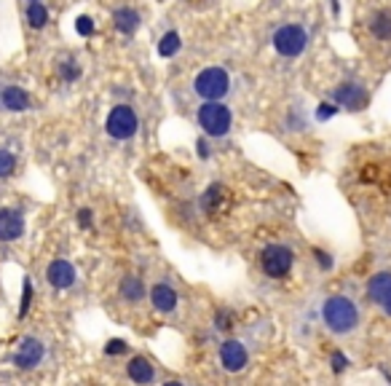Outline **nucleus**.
<instances>
[{
    "label": "nucleus",
    "instance_id": "nucleus-1",
    "mask_svg": "<svg viewBox=\"0 0 391 386\" xmlns=\"http://www.w3.org/2000/svg\"><path fill=\"white\" fill-rule=\"evenodd\" d=\"M322 316H324V325L338 335L351 333V330H357L359 325L357 303L351 298H346V295H332V298L324 300Z\"/></svg>",
    "mask_w": 391,
    "mask_h": 386
},
{
    "label": "nucleus",
    "instance_id": "nucleus-2",
    "mask_svg": "<svg viewBox=\"0 0 391 386\" xmlns=\"http://www.w3.org/2000/svg\"><path fill=\"white\" fill-rule=\"evenodd\" d=\"M231 110L222 105L220 100H206L199 107V126L204 129V134L209 137H225L231 132Z\"/></svg>",
    "mask_w": 391,
    "mask_h": 386
},
{
    "label": "nucleus",
    "instance_id": "nucleus-3",
    "mask_svg": "<svg viewBox=\"0 0 391 386\" xmlns=\"http://www.w3.org/2000/svg\"><path fill=\"white\" fill-rule=\"evenodd\" d=\"M137 129H139V118H137L135 107L132 105H116L107 113V121H105V132L113 137V140H129L135 137Z\"/></svg>",
    "mask_w": 391,
    "mask_h": 386
},
{
    "label": "nucleus",
    "instance_id": "nucleus-4",
    "mask_svg": "<svg viewBox=\"0 0 391 386\" xmlns=\"http://www.w3.org/2000/svg\"><path fill=\"white\" fill-rule=\"evenodd\" d=\"M228 88H231V78L222 68H206L193 81V91L201 100H222L228 94Z\"/></svg>",
    "mask_w": 391,
    "mask_h": 386
},
{
    "label": "nucleus",
    "instance_id": "nucleus-5",
    "mask_svg": "<svg viewBox=\"0 0 391 386\" xmlns=\"http://www.w3.org/2000/svg\"><path fill=\"white\" fill-rule=\"evenodd\" d=\"M308 46V33L300 27V24H284L273 33V49L287 56V59H295L306 52Z\"/></svg>",
    "mask_w": 391,
    "mask_h": 386
},
{
    "label": "nucleus",
    "instance_id": "nucleus-6",
    "mask_svg": "<svg viewBox=\"0 0 391 386\" xmlns=\"http://www.w3.org/2000/svg\"><path fill=\"white\" fill-rule=\"evenodd\" d=\"M292 263H295V255L284 245H268L260 252V265L271 279H284L292 271Z\"/></svg>",
    "mask_w": 391,
    "mask_h": 386
},
{
    "label": "nucleus",
    "instance_id": "nucleus-7",
    "mask_svg": "<svg viewBox=\"0 0 391 386\" xmlns=\"http://www.w3.org/2000/svg\"><path fill=\"white\" fill-rule=\"evenodd\" d=\"M332 97H335V102H338L340 107H346V110H351V113L365 110L367 102H370V94L365 91V86H359V84H354V81L340 84Z\"/></svg>",
    "mask_w": 391,
    "mask_h": 386
},
{
    "label": "nucleus",
    "instance_id": "nucleus-8",
    "mask_svg": "<svg viewBox=\"0 0 391 386\" xmlns=\"http://www.w3.org/2000/svg\"><path fill=\"white\" fill-rule=\"evenodd\" d=\"M220 362L228 373H238V370H244L247 368V362H250L247 346H244L241 341H236V338L222 341L220 343Z\"/></svg>",
    "mask_w": 391,
    "mask_h": 386
},
{
    "label": "nucleus",
    "instance_id": "nucleus-9",
    "mask_svg": "<svg viewBox=\"0 0 391 386\" xmlns=\"http://www.w3.org/2000/svg\"><path fill=\"white\" fill-rule=\"evenodd\" d=\"M24 233V215L14 207L0 210V242H17Z\"/></svg>",
    "mask_w": 391,
    "mask_h": 386
},
{
    "label": "nucleus",
    "instance_id": "nucleus-10",
    "mask_svg": "<svg viewBox=\"0 0 391 386\" xmlns=\"http://www.w3.org/2000/svg\"><path fill=\"white\" fill-rule=\"evenodd\" d=\"M367 298L378 303L386 314L391 316V274H375L373 279L367 281Z\"/></svg>",
    "mask_w": 391,
    "mask_h": 386
},
{
    "label": "nucleus",
    "instance_id": "nucleus-11",
    "mask_svg": "<svg viewBox=\"0 0 391 386\" xmlns=\"http://www.w3.org/2000/svg\"><path fill=\"white\" fill-rule=\"evenodd\" d=\"M43 360V343L38 338H24L14 354V365L22 370H33Z\"/></svg>",
    "mask_w": 391,
    "mask_h": 386
},
{
    "label": "nucleus",
    "instance_id": "nucleus-12",
    "mask_svg": "<svg viewBox=\"0 0 391 386\" xmlns=\"http://www.w3.org/2000/svg\"><path fill=\"white\" fill-rule=\"evenodd\" d=\"M46 279H49V284L56 287V290H68V287L75 284V268H72V263L62 261V258H59V261H52L49 271H46Z\"/></svg>",
    "mask_w": 391,
    "mask_h": 386
},
{
    "label": "nucleus",
    "instance_id": "nucleus-13",
    "mask_svg": "<svg viewBox=\"0 0 391 386\" xmlns=\"http://www.w3.org/2000/svg\"><path fill=\"white\" fill-rule=\"evenodd\" d=\"M0 107H6L11 113H22L30 107V97L19 86H0Z\"/></svg>",
    "mask_w": 391,
    "mask_h": 386
},
{
    "label": "nucleus",
    "instance_id": "nucleus-14",
    "mask_svg": "<svg viewBox=\"0 0 391 386\" xmlns=\"http://www.w3.org/2000/svg\"><path fill=\"white\" fill-rule=\"evenodd\" d=\"M151 303H153V309H158L161 314H171L174 309H177V293L171 290L169 284H155L153 290H151Z\"/></svg>",
    "mask_w": 391,
    "mask_h": 386
},
{
    "label": "nucleus",
    "instance_id": "nucleus-15",
    "mask_svg": "<svg viewBox=\"0 0 391 386\" xmlns=\"http://www.w3.org/2000/svg\"><path fill=\"white\" fill-rule=\"evenodd\" d=\"M126 373H129V378L137 381V384H153V378H155L153 365H151L145 357H132V362L126 365Z\"/></svg>",
    "mask_w": 391,
    "mask_h": 386
},
{
    "label": "nucleus",
    "instance_id": "nucleus-16",
    "mask_svg": "<svg viewBox=\"0 0 391 386\" xmlns=\"http://www.w3.org/2000/svg\"><path fill=\"white\" fill-rule=\"evenodd\" d=\"M139 14H137L135 8H118L116 14H113V24H116V30H118L121 36H135L137 30H139Z\"/></svg>",
    "mask_w": 391,
    "mask_h": 386
},
{
    "label": "nucleus",
    "instance_id": "nucleus-17",
    "mask_svg": "<svg viewBox=\"0 0 391 386\" xmlns=\"http://www.w3.org/2000/svg\"><path fill=\"white\" fill-rule=\"evenodd\" d=\"M370 33L378 40H391V8H381L370 19Z\"/></svg>",
    "mask_w": 391,
    "mask_h": 386
},
{
    "label": "nucleus",
    "instance_id": "nucleus-18",
    "mask_svg": "<svg viewBox=\"0 0 391 386\" xmlns=\"http://www.w3.org/2000/svg\"><path fill=\"white\" fill-rule=\"evenodd\" d=\"M142 295H145V284H142V279L139 277H123L121 279V298L129 300V303H139L142 300Z\"/></svg>",
    "mask_w": 391,
    "mask_h": 386
},
{
    "label": "nucleus",
    "instance_id": "nucleus-19",
    "mask_svg": "<svg viewBox=\"0 0 391 386\" xmlns=\"http://www.w3.org/2000/svg\"><path fill=\"white\" fill-rule=\"evenodd\" d=\"M27 22H30L33 30L46 27V24H49V8H46L40 0H33V3L27 6Z\"/></svg>",
    "mask_w": 391,
    "mask_h": 386
},
{
    "label": "nucleus",
    "instance_id": "nucleus-20",
    "mask_svg": "<svg viewBox=\"0 0 391 386\" xmlns=\"http://www.w3.org/2000/svg\"><path fill=\"white\" fill-rule=\"evenodd\" d=\"M222 201H225V188H222V185H212V188L201 196V207H204L209 215H215V212L220 210Z\"/></svg>",
    "mask_w": 391,
    "mask_h": 386
},
{
    "label": "nucleus",
    "instance_id": "nucleus-21",
    "mask_svg": "<svg viewBox=\"0 0 391 386\" xmlns=\"http://www.w3.org/2000/svg\"><path fill=\"white\" fill-rule=\"evenodd\" d=\"M180 36L177 33H167V36L161 38V43H158V54L164 56V59H169V56H174V54L180 52Z\"/></svg>",
    "mask_w": 391,
    "mask_h": 386
},
{
    "label": "nucleus",
    "instance_id": "nucleus-22",
    "mask_svg": "<svg viewBox=\"0 0 391 386\" xmlns=\"http://www.w3.org/2000/svg\"><path fill=\"white\" fill-rule=\"evenodd\" d=\"M59 75H62L65 81H78V78H81L78 62H75V59H62V62H59Z\"/></svg>",
    "mask_w": 391,
    "mask_h": 386
},
{
    "label": "nucleus",
    "instance_id": "nucleus-23",
    "mask_svg": "<svg viewBox=\"0 0 391 386\" xmlns=\"http://www.w3.org/2000/svg\"><path fill=\"white\" fill-rule=\"evenodd\" d=\"M17 169V156L8 150H0V177H11Z\"/></svg>",
    "mask_w": 391,
    "mask_h": 386
},
{
    "label": "nucleus",
    "instance_id": "nucleus-24",
    "mask_svg": "<svg viewBox=\"0 0 391 386\" xmlns=\"http://www.w3.org/2000/svg\"><path fill=\"white\" fill-rule=\"evenodd\" d=\"M30 300H33V281L30 277H24V284H22V306H19V316H24L30 311Z\"/></svg>",
    "mask_w": 391,
    "mask_h": 386
},
{
    "label": "nucleus",
    "instance_id": "nucleus-25",
    "mask_svg": "<svg viewBox=\"0 0 391 386\" xmlns=\"http://www.w3.org/2000/svg\"><path fill=\"white\" fill-rule=\"evenodd\" d=\"M75 30H78V36H94V19L91 17H78V22H75Z\"/></svg>",
    "mask_w": 391,
    "mask_h": 386
},
{
    "label": "nucleus",
    "instance_id": "nucleus-26",
    "mask_svg": "<svg viewBox=\"0 0 391 386\" xmlns=\"http://www.w3.org/2000/svg\"><path fill=\"white\" fill-rule=\"evenodd\" d=\"M335 113H338V105H332V102H322V105L316 107V121H330Z\"/></svg>",
    "mask_w": 391,
    "mask_h": 386
},
{
    "label": "nucleus",
    "instance_id": "nucleus-27",
    "mask_svg": "<svg viewBox=\"0 0 391 386\" xmlns=\"http://www.w3.org/2000/svg\"><path fill=\"white\" fill-rule=\"evenodd\" d=\"M330 362H332V373H335V376H340L343 370L348 368V357H346V354H340V351L332 354V360H330Z\"/></svg>",
    "mask_w": 391,
    "mask_h": 386
},
{
    "label": "nucleus",
    "instance_id": "nucleus-28",
    "mask_svg": "<svg viewBox=\"0 0 391 386\" xmlns=\"http://www.w3.org/2000/svg\"><path fill=\"white\" fill-rule=\"evenodd\" d=\"M126 351V343L121 341V338H113V341H107V346H105V354H110V357H118Z\"/></svg>",
    "mask_w": 391,
    "mask_h": 386
},
{
    "label": "nucleus",
    "instance_id": "nucleus-29",
    "mask_svg": "<svg viewBox=\"0 0 391 386\" xmlns=\"http://www.w3.org/2000/svg\"><path fill=\"white\" fill-rule=\"evenodd\" d=\"M215 325H217V330H231V311H220V314L215 316Z\"/></svg>",
    "mask_w": 391,
    "mask_h": 386
},
{
    "label": "nucleus",
    "instance_id": "nucleus-30",
    "mask_svg": "<svg viewBox=\"0 0 391 386\" xmlns=\"http://www.w3.org/2000/svg\"><path fill=\"white\" fill-rule=\"evenodd\" d=\"M91 223H94V212H91V210H81V212H78V226H81V229H89Z\"/></svg>",
    "mask_w": 391,
    "mask_h": 386
},
{
    "label": "nucleus",
    "instance_id": "nucleus-31",
    "mask_svg": "<svg viewBox=\"0 0 391 386\" xmlns=\"http://www.w3.org/2000/svg\"><path fill=\"white\" fill-rule=\"evenodd\" d=\"M314 255H316V263L322 265V268H327V271L332 268V261H330V255H327V252H322V249H314Z\"/></svg>",
    "mask_w": 391,
    "mask_h": 386
},
{
    "label": "nucleus",
    "instance_id": "nucleus-32",
    "mask_svg": "<svg viewBox=\"0 0 391 386\" xmlns=\"http://www.w3.org/2000/svg\"><path fill=\"white\" fill-rule=\"evenodd\" d=\"M199 156L201 158H209V145L204 140H199Z\"/></svg>",
    "mask_w": 391,
    "mask_h": 386
},
{
    "label": "nucleus",
    "instance_id": "nucleus-33",
    "mask_svg": "<svg viewBox=\"0 0 391 386\" xmlns=\"http://www.w3.org/2000/svg\"><path fill=\"white\" fill-rule=\"evenodd\" d=\"M30 3H33V0H30Z\"/></svg>",
    "mask_w": 391,
    "mask_h": 386
}]
</instances>
